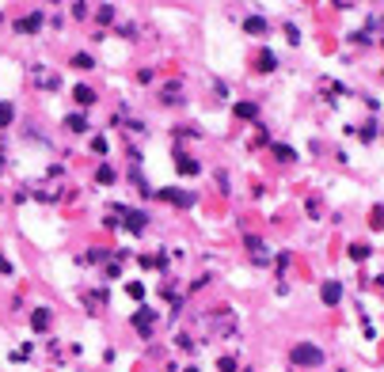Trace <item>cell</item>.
I'll list each match as a JSON object with an SVG mask.
<instances>
[{
	"instance_id": "obj_1",
	"label": "cell",
	"mask_w": 384,
	"mask_h": 372,
	"mask_svg": "<svg viewBox=\"0 0 384 372\" xmlns=\"http://www.w3.org/2000/svg\"><path fill=\"white\" fill-rule=\"evenodd\" d=\"M289 361H293V365H320V361H323V354H320L316 346H308V342H301V346H293Z\"/></svg>"
},
{
	"instance_id": "obj_2",
	"label": "cell",
	"mask_w": 384,
	"mask_h": 372,
	"mask_svg": "<svg viewBox=\"0 0 384 372\" xmlns=\"http://www.w3.org/2000/svg\"><path fill=\"white\" fill-rule=\"evenodd\" d=\"M156 198H164V201H171V205H179V209H190V205H194V194H187V190H175V186L160 190Z\"/></svg>"
},
{
	"instance_id": "obj_3",
	"label": "cell",
	"mask_w": 384,
	"mask_h": 372,
	"mask_svg": "<svg viewBox=\"0 0 384 372\" xmlns=\"http://www.w3.org/2000/svg\"><path fill=\"white\" fill-rule=\"evenodd\" d=\"M145 224H149V217H145V213H133V209H126V228L130 232H145Z\"/></svg>"
},
{
	"instance_id": "obj_4",
	"label": "cell",
	"mask_w": 384,
	"mask_h": 372,
	"mask_svg": "<svg viewBox=\"0 0 384 372\" xmlns=\"http://www.w3.org/2000/svg\"><path fill=\"white\" fill-rule=\"evenodd\" d=\"M133 323H137V330H141V334H152V311H149V308H137Z\"/></svg>"
},
{
	"instance_id": "obj_5",
	"label": "cell",
	"mask_w": 384,
	"mask_h": 372,
	"mask_svg": "<svg viewBox=\"0 0 384 372\" xmlns=\"http://www.w3.org/2000/svg\"><path fill=\"white\" fill-rule=\"evenodd\" d=\"M342 300V285L339 281H327V285H323V304H339Z\"/></svg>"
},
{
	"instance_id": "obj_6",
	"label": "cell",
	"mask_w": 384,
	"mask_h": 372,
	"mask_svg": "<svg viewBox=\"0 0 384 372\" xmlns=\"http://www.w3.org/2000/svg\"><path fill=\"white\" fill-rule=\"evenodd\" d=\"M72 99L80 103V106H92L95 103V91H92V87H84V84H76L72 87Z\"/></svg>"
},
{
	"instance_id": "obj_7",
	"label": "cell",
	"mask_w": 384,
	"mask_h": 372,
	"mask_svg": "<svg viewBox=\"0 0 384 372\" xmlns=\"http://www.w3.org/2000/svg\"><path fill=\"white\" fill-rule=\"evenodd\" d=\"M31 327H34V330H46V327H50V311H46V308L34 311V315H31Z\"/></svg>"
},
{
	"instance_id": "obj_8",
	"label": "cell",
	"mask_w": 384,
	"mask_h": 372,
	"mask_svg": "<svg viewBox=\"0 0 384 372\" xmlns=\"http://www.w3.org/2000/svg\"><path fill=\"white\" fill-rule=\"evenodd\" d=\"M38 23H42V12H34L31 19H19V23H15V31H34Z\"/></svg>"
},
{
	"instance_id": "obj_9",
	"label": "cell",
	"mask_w": 384,
	"mask_h": 372,
	"mask_svg": "<svg viewBox=\"0 0 384 372\" xmlns=\"http://www.w3.org/2000/svg\"><path fill=\"white\" fill-rule=\"evenodd\" d=\"M65 125H69V129H76V133H84V129H88L84 114H69V118H65Z\"/></svg>"
},
{
	"instance_id": "obj_10",
	"label": "cell",
	"mask_w": 384,
	"mask_h": 372,
	"mask_svg": "<svg viewBox=\"0 0 384 372\" xmlns=\"http://www.w3.org/2000/svg\"><path fill=\"white\" fill-rule=\"evenodd\" d=\"M274 65H278V61H274V53H270V50L259 53V68H263V72H274Z\"/></svg>"
},
{
	"instance_id": "obj_11",
	"label": "cell",
	"mask_w": 384,
	"mask_h": 372,
	"mask_svg": "<svg viewBox=\"0 0 384 372\" xmlns=\"http://www.w3.org/2000/svg\"><path fill=\"white\" fill-rule=\"evenodd\" d=\"M350 258H354V262H365V258H369V247H365V243H354V247H350Z\"/></svg>"
},
{
	"instance_id": "obj_12",
	"label": "cell",
	"mask_w": 384,
	"mask_h": 372,
	"mask_svg": "<svg viewBox=\"0 0 384 372\" xmlns=\"http://www.w3.org/2000/svg\"><path fill=\"white\" fill-rule=\"evenodd\" d=\"M179 171L183 175H198V163L190 160V156H179Z\"/></svg>"
},
{
	"instance_id": "obj_13",
	"label": "cell",
	"mask_w": 384,
	"mask_h": 372,
	"mask_svg": "<svg viewBox=\"0 0 384 372\" xmlns=\"http://www.w3.org/2000/svg\"><path fill=\"white\" fill-rule=\"evenodd\" d=\"M255 110H259L255 103H236V114H240V118H255Z\"/></svg>"
},
{
	"instance_id": "obj_14",
	"label": "cell",
	"mask_w": 384,
	"mask_h": 372,
	"mask_svg": "<svg viewBox=\"0 0 384 372\" xmlns=\"http://www.w3.org/2000/svg\"><path fill=\"white\" fill-rule=\"evenodd\" d=\"M244 27H247V31H251V34H263V31H266V23H263V19H259V15H251V19H247Z\"/></svg>"
},
{
	"instance_id": "obj_15",
	"label": "cell",
	"mask_w": 384,
	"mask_h": 372,
	"mask_svg": "<svg viewBox=\"0 0 384 372\" xmlns=\"http://www.w3.org/2000/svg\"><path fill=\"white\" fill-rule=\"evenodd\" d=\"M274 156H278V160H285V163H289V160H293V148H289V144H274Z\"/></svg>"
},
{
	"instance_id": "obj_16",
	"label": "cell",
	"mask_w": 384,
	"mask_h": 372,
	"mask_svg": "<svg viewBox=\"0 0 384 372\" xmlns=\"http://www.w3.org/2000/svg\"><path fill=\"white\" fill-rule=\"evenodd\" d=\"M126 292H130L133 300H141V296H145V285H141V281H130V285H126Z\"/></svg>"
},
{
	"instance_id": "obj_17",
	"label": "cell",
	"mask_w": 384,
	"mask_h": 372,
	"mask_svg": "<svg viewBox=\"0 0 384 372\" xmlns=\"http://www.w3.org/2000/svg\"><path fill=\"white\" fill-rule=\"evenodd\" d=\"M12 103H0V125H8V122H12Z\"/></svg>"
},
{
	"instance_id": "obj_18",
	"label": "cell",
	"mask_w": 384,
	"mask_h": 372,
	"mask_svg": "<svg viewBox=\"0 0 384 372\" xmlns=\"http://www.w3.org/2000/svg\"><path fill=\"white\" fill-rule=\"evenodd\" d=\"M164 99H171V103H179V84H168V87H164Z\"/></svg>"
},
{
	"instance_id": "obj_19",
	"label": "cell",
	"mask_w": 384,
	"mask_h": 372,
	"mask_svg": "<svg viewBox=\"0 0 384 372\" xmlns=\"http://www.w3.org/2000/svg\"><path fill=\"white\" fill-rule=\"evenodd\" d=\"M217 368H221V372H236V361H232V357H221Z\"/></svg>"
},
{
	"instance_id": "obj_20",
	"label": "cell",
	"mask_w": 384,
	"mask_h": 372,
	"mask_svg": "<svg viewBox=\"0 0 384 372\" xmlns=\"http://www.w3.org/2000/svg\"><path fill=\"white\" fill-rule=\"evenodd\" d=\"M95 179H99V182H114V171H111V168H99V175H95Z\"/></svg>"
},
{
	"instance_id": "obj_21",
	"label": "cell",
	"mask_w": 384,
	"mask_h": 372,
	"mask_svg": "<svg viewBox=\"0 0 384 372\" xmlns=\"http://www.w3.org/2000/svg\"><path fill=\"white\" fill-rule=\"evenodd\" d=\"M72 61H76V65H80V68H92V57H88V53H76V57H72Z\"/></svg>"
},
{
	"instance_id": "obj_22",
	"label": "cell",
	"mask_w": 384,
	"mask_h": 372,
	"mask_svg": "<svg viewBox=\"0 0 384 372\" xmlns=\"http://www.w3.org/2000/svg\"><path fill=\"white\" fill-rule=\"evenodd\" d=\"M373 228H384V209H373Z\"/></svg>"
}]
</instances>
